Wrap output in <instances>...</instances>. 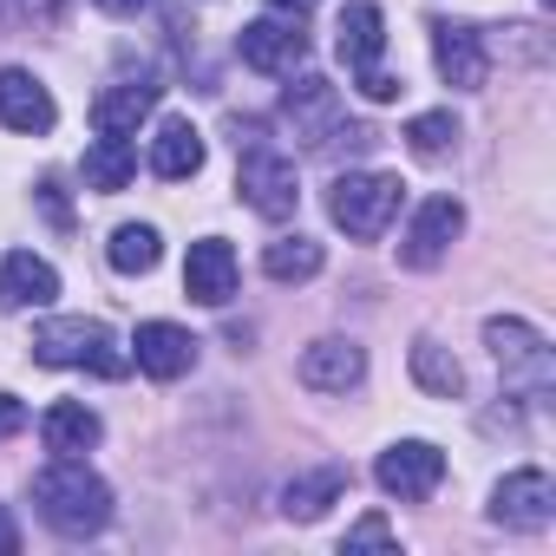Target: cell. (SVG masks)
<instances>
[{
  "label": "cell",
  "mask_w": 556,
  "mask_h": 556,
  "mask_svg": "<svg viewBox=\"0 0 556 556\" xmlns=\"http://www.w3.org/2000/svg\"><path fill=\"white\" fill-rule=\"evenodd\" d=\"M282 118L295 125V138L308 144V151H328L334 144V131L348 125V112H341V92L328 86V79H295L289 86V99H282Z\"/></svg>",
  "instance_id": "cell-9"
},
{
  "label": "cell",
  "mask_w": 556,
  "mask_h": 556,
  "mask_svg": "<svg viewBox=\"0 0 556 556\" xmlns=\"http://www.w3.org/2000/svg\"><path fill=\"white\" fill-rule=\"evenodd\" d=\"M491 517L504 523V530H543L549 517H556V484H549V471H510L497 491H491Z\"/></svg>",
  "instance_id": "cell-11"
},
{
  "label": "cell",
  "mask_w": 556,
  "mask_h": 556,
  "mask_svg": "<svg viewBox=\"0 0 556 556\" xmlns=\"http://www.w3.org/2000/svg\"><path fill=\"white\" fill-rule=\"evenodd\" d=\"M40 203H47V216H53L60 229H73V210H66V197H60V184H40Z\"/></svg>",
  "instance_id": "cell-29"
},
{
  "label": "cell",
  "mask_w": 556,
  "mask_h": 556,
  "mask_svg": "<svg viewBox=\"0 0 556 556\" xmlns=\"http://www.w3.org/2000/svg\"><path fill=\"white\" fill-rule=\"evenodd\" d=\"M21 426H27V406H21L14 393H0V439H14Z\"/></svg>",
  "instance_id": "cell-28"
},
{
  "label": "cell",
  "mask_w": 556,
  "mask_h": 556,
  "mask_svg": "<svg viewBox=\"0 0 556 556\" xmlns=\"http://www.w3.org/2000/svg\"><path fill=\"white\" fill-rule=\"evenodd\" d=\"M60 295V275H53V262H40V255H27V249H14L8 262H0V308H47Z\"/></svg>",
  "instance_id": "cell-17"
},
{
  "label": "cell",
  "mask_w": 556,
  "mask_h": 556,
  "mask_svg": "<svg viewBox=\"0 0 556 556\" xmlns=\"http://www.w3.org/2000/svg\"><path fill=\"white\" fill-rule=\"evenodd\" d=\"M432 60L445 73V86H458V92H484V79H491L484 34L465 21H432Z\"/></svg>",
  "instance_id": "cell-10"
},
{
  "label": "cell",
  "mask_w": 556,
  "mask_h": 556,
  "mask_svg": "<svg viewBox=\"0 0 556 556\" xmlns=\"http://www.w3.org/2000/svg\"><path fill=\"white\" fill-rule=\"evenodd\" d=\"M275 8H282V14H308V8H315V0H275Z\"/></svg>",
  "instance_id": "cell-32"
},
{
  "label": "cell",
  "mask_w": 556,
  "mask_h": 556,
  "mask_svg": "<svg viewBox=\"0 0 556 556\" xmlns=\"http://www.w3.org/2000/svg\"><path fill=\"white\" fill-rule=\"evenodd\" d=\"M341 491H348V471H341V465H321V471H308V478H295V484L282 491V517L315 523V517H321Z\"/></svg>",
  "instance_id": "cell-21"
},
{
  "label": "cell",
  "mask_w": 556,
  "mask_h": 556,
  "mask_svg": "<svg viewBox=\"0 0 556 556\" xmlns=\"http://www.w3.org/2000/svg\"><path fill=\"white\" fill-rule=\"evenodd\" d=\"M406 144H413V157L439 164V157L458 144V125H452V112H419V118L406 125Z\"/></svg>",
  "instance_id": "cell-26"
},
{
  "label": "cell",
  "mask_w": 556,
  "mask_h": 556,
  "mask_svg": "<svg viewBox=\"0 0 556 556\" xmlns=\"http://www.w3.org/2000/svg\"><path fill=\"white\" fill-rule=\"evenodd\" d=\"M34 361H40V367H92V374H105V380H118V374L131 367L125 348H118V334H112L105 321H86V315L34 328Z\"/></svg>",
  "instance_id": "cell-3"
},
{
  "label": "cell",
  "mask_w": 556,
  "mask_h": 556,
  "mask_svg": "<svg viewBox=\"0 0 556 556\" xmlns=\"http://www.w3.org/2000/svg\"><path fill=\"white\" fill-rule=\"evenodd\" d=\"M400 177L393 170H348V177H334V190H328V216L348 229V236H361V242H374V236H387V223L400 216Z\"/></svg>",
  "instance_id": "cell-4"
},
{
  "label": "cell",
  "mask_w": 556,
  "mask_h": 556,
  "mask_svg": "<svg viewBox=\"0 0 556 556\" xmlns=\"http://www.w3.org/2000/svg\"><path fill=\"white\" fill-rule=\"evenodd\" d=\"M105 255H112V268H118V275H151L164 249H157V229H151V223H125V229H112Z\"/></svg>",
  "instance_id": "cell-24"
},
{
  "label": "cell",
  "mask_w": 556,
  "mask_h": 556,
  "mask_svg": "<svg viewBox=\"0 0 556 556\" xmlns=\"http://www.w3.org/2000/svg\"><path fill=\"white\" fill-rule=\"evenodd\" d=\"M184 295L203 302V308H223L236 295V249L223 236H203L190 242V262H184Z\"/></svg>",
  "instance_id": "cell-13"
},
{
  "label": "cell",
  "mask_w": 556,
  "mask_h": 556,
  "mask_svg": "<svg viewBox=\"0 0 556 556\" xmlns=\"http://www.w3.org/2000/svg\"><path fill=\"white\" fill-rule=\"evenodd\" d=\"M138 177V151H131V138H99V144H86V184L92 190H125Z\"/></svg>",
  "instance_id": "cell-22"
},
{
  "label": "cell",
  "mask_w": 556,
  "mask_h": 556,
  "mask_svg": "<svg viewBox=\"0 0 556 556\" xmlns=\"http://www.w3.org/2000/svg\"><path fill=\"white\" fill-rule=\"evenodd\" d=\"M99 413L92 406H79V400H60L47 419H40V439H47V452L53 458H79V452H92L99 445Z\"/></svg>",
  "instance_id": "cell-20"
},
{
  "label": "cell",
  "mask_w": 556,
  "mask_h": 556,
  "mask_svg": "<svg viewBox=\"0 0 556 556\" xmlns=\"http://www.w3.org/2000/svg\"><path fill=\"white\" fill-rule=\"evenodd\" d=\"M151 170H157L164 184H184V177L203 170V138H197L190 118H164V125H157V138H151Z\"/></svg>",
  "instance_id": "cell-19"
},
{
  "label": "cell",
  "mask_w": 556,
  "mask_h": 556,
  "mask_svg": "<svg viewBox=\"0 0 556 556\" xmlns=\"http://www.w3.org/2000/svg\"><path fill=\"white\" fill-rule=\"evenodd\" d=\"M242 203L268 223H282L302 210V177H295V157L268 151V144H249L242 151Z\"/></svg>",
  "instance_id": "cell-6"
},
{
  "label": "cell",
  "mask_w": 556,
  "mask_h": 556,
  "mask_svg": "<svg viewBox=\"0 0 556 556\" xmlns=\"http://www.w3.org/2000/svg\"><path fill=\"white\" fill-rule=\"evenodd\" d=\"M413 380H419L432 400H458V393H465V367H458L439 341H419V348H413Z\"/></svg>",
  "instance_id": "cell-25"
},
{
  "label": "cell",
  "mask_w": 556,
  "mask_h": 556,
  "mask_svg": "<svg viewBox=\"0 0 556 556\" xmlns=\"http://www.w3.org/2000/svg\"><path fill=\"white\" fill-rule=\"evenodd\" d=\"M262 268L275 282H308V275H321V242L315 236H282V242L262 249Z\"/></svg>",
  "instance_id": "cell-23"
},
{
  "label": "cell",
  "mask_w": 556,
  "mask_h": 556,
  "mask_svg": "<svg viewBox=\"0 0 556 556\" xmlns=\"http://www.w3.org/2000/svg\"><path fill=\"white\" fill-rule=\"evenodd\" d=\"M484 348H491V361L504 367V387L517 393V400H549V380H556V354H549V341L530 328V321H517V315H497V321H484Z\"/></svg>",
  "instance_id": "cell-2"
},
{
  "label": "cell",
  "mask_w": 556,
  "mask_h": 556,
  "mask_svg": "<svg viewBox=\"0 0 556 556\" xmlns=\"http://www.w3.org/2000/svg\"><path fill=\"white\" fill-rule=\"evenodd\" d=\"M53 92L34 79V73H21V66H8L0 73V125L8 131H21V138H40V131H53Z\"/></svg>",
  "instance_id": "cell-15"
},
{
  "label": "cell",
  "mask_w": 556,
  "mask_h": 556,
  "mask_svg": "<svg viewBox=\"0 0 556 556\" xmlns=\"http://www.w3.org/2000/svg\"><path fill=\"white\" fill-rule=\"evenodd\" d=\"M458 229H465V203L458 197H426L419 216H413V229L400 236V262L406 268H439L452 255Z\"/></svg>",
  "instance_id": "cell-7"
},
{
  "label": "cell",
  "mask_w": 556,
  "mask_h": 556,
  "mask_svg": "<svg viewBox=\"0 0 556 556\" xmlns=\"http://www.w3.org/2000/svg\"><path fill=\"white\" fill-rule=\"evenodd\" d=\"M380 491L387 497H400V504H419V497H432L439 491V478H445V452L439 445H426V439H400L393 452H380Z\"/></svg>",
  "instance_id": "cell-8"
},
{
  "label": "cell",
  "mask_w": 556,
  "mask_h": 556,
  "mask_svg": "<svg viewBox=\"0 0 556 556\" xmlns=\"http://www.w3.org/2000/svg\"><path fill=\"white\" fill-rule=\"evenodd\" d=\"M361 380H367V354L354 341H315L302 354V387H315V393H348Z\"/></svg>",
  "instance_id": "cell-18"
},
{
  "label": "cell",
  "mask_w": 556,
  "mask_h": 556,
  "mask_svg": "<svg viewBox=\"0 0 556 556\" xmlns=\"http://www.w3.org/2000/svg\"><path fill=\"white\" fill-rule=\"evenodd\" d=\"M341 40V60H348V73L361 79V92L374 99V105H393L406 86L393 79V73H380V47H387V14L374 8V0H354V8H341V27H334Z\"/></svg>",
  "instance_id": "cell-5"
},
{
  "label": "cell",
  "mask_w": 556,
  "mask_h": 556,
  "mask_svg": "<svg viewBox=\"0 0 556 556\" xmlns=\"http://www.w3.org/2000/svg\"><path fill=\"white\" fill-rule=\"evenodd\" d=\"M34 504L40 517L60 530V536H99L112 523V491L99 471H86L79 458H53L40 478H34Z\"/></svg>",
  "instance_id": "cell-1"
},
{
  "label": "cell",
  "mask_w": 556,
  "mask_h": 556,
  "mask_svg": "<svg viewBox=\"0 0 556 556\" xmlns=\"http://www.w3.org/2000/svg\"><path fill=\"white\" fill-rule=\"evenodd\" d=\"M157 92H164V86H157L151 73H138V79H112V86L92 99V131H99V138H131L138 118L157 105Z\"/></svg>",
  "instance_id": "cell-14"
},
{
  "label": "cell",
  "mask_w": 556,
  "mask_h": 556,
  "mask_svg": "<svg viewBox=\"0 0 556 556\" xmlns=\"http://www.w3.org/2000/svg\"><path fill=\"white\" fill-rule=\"evenodd\" d=\"M14 549H21V523L0 510V556H14Z\"/></svg>",
  "instance_id": "cell-30"
},
{
  "label": "cell",
  "mask_w": 556,
  "mask_h": 556,
  "mask_svg": "<svg viewBox=\"0 0 556 556\" xmlns=\"http://www.w3.org/2000/svg\"><path fill=\"white\" fill-rule=\"evenodd\" d=\"M236 53H242V66H255V73H295V66L308 60L302 14H295V21H255V27H242Z\"/></svg>",
  "instance_id": "cell-12"
},
{
  "label": "cell",
  "mask_w": 556,
  "mask_h": 556,
  "mask_svg": "<svg viewBox=\"0 0 556 556\" xmlns=\"http://www.w3.org/2000/svg\"><path fill=\"white\" fill-rule=\"evenodd\" d=\"M131 348H138V367H144L151 380H184V374L197 367V341H190V328H177V321H144Z\"/></svg>",
  "instance_id": "cell-16"
},
{
  "label": "cell",
  "mask_w": 556,
  "mask_h": 556,
  "mask_svg": "<svg viewBox=\"0 0 556 556\" xmlns=\"http://www.w3.org/2000/svg\"><path fill=\"white\" fill-rule=\"evenodd\" d=\"M105 14H138V8H151V0H99Z\"/></svg>",
  "instance_id": "cell-31"
},
{
  "label": "cell",
  "mask_w": 556,
  "mask_h": 556,
  "mask_svg": "<svg viewBox=\"0 0 556 556\" xmlns=\"http://www.w3.org/2000/svg\"><path fill=\"white\" fill-rule=\"evenodd\" d=\"M348 549H393V523L387 517H361L348 530Z\"/></svg>",
  "instance_id": "cell-27"
}]
</instances>
